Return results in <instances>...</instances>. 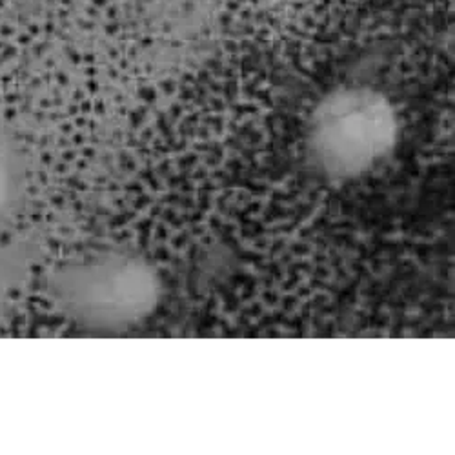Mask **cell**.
<instances>
[{"instance_id":"cell-1","label":"cell","mask_w":455,"mask_h":455,"mask_svg":"<svg viewBox=\"0 0 455 455\" xmlns=\"http://www.w3.org/2000/svg\"><path fill=\"white\" fill-rule=\"evenodd\" d=\"M48 295L75 326L116 335L156 314L163 283L144 255L124 248H102L55 267L48 277Z\"/></svg>"},{"instance_id":"cell-2","label":"cell","mask_w":455,"mask_h":455,"mask_svg":"<svg viewBox=\"0 0 455 455\" xmlns=\"http://www.w3.org/2000/svg\"><path fill=\"white\" fill-rule=\"evenodd\" d=\"M399 137L397 109L381 90L343 84L314 104L302 148L317 177L340 184L381 168L394 156Z\"/></svg>"},{"instance_id":"cell-3","label":"cell","mask_w":455,"mask_h":455,"mask_svg":"<svg viewBox=\"0 0 455 455\" xmlns=\"http://www.w3.org/2000/svg\"><path fill=\"white\" fill-rule=\"evenodd\" d=\"M24 164L15 144L0 137V220L8 219L24 194Z\"/></svg>"}]
</instances>
